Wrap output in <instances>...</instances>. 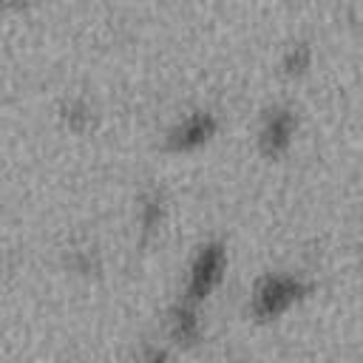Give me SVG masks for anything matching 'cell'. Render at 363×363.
Here are the masks:
<instances>
[{"mask_svg":"<svg viewBox=\"0 0 363 363\" xmlns=\"http://www.w3.org/2000/svg\"><path fill=\"white\" fill-rule=\"evenodd\" d=\"M221 269H224V250L221 247H201V252L196 255L193 261V269H190V284H187V292L193 298H201L207 295L218 278H221Z\"/></svg>","mask_w":363,"mask_h":363,"instance_id":"6da1fadb","label":"cell"},{"mask_svg":"<svg viewBox=\"0 0 363 363\" xmlns=\"http://www.w3.org/2000/svg\"><path fill=\"white\" fill-rule=\"evenodd\" d=\"M298 292H301V286L292 278H267L255 292V312L278 315L298 298Z\"/></svg>","mask_w":363,"mask_h":363,"instance_id":"7a4b0ae2","label":"cell"},{"mask_svg":"<svg viewBox=\"0 0 363 363\" xmlns=\"http://www.w3.org/2000/svg\"><path fill=\"white\" fill-rule=\"evenodd\" d=\"M213 130H216L213 116H210V113H196V116L184 119V122L173 130L170 145H173L176 150H193V147L204 145V142L213 136Z\"/></svg>","mask_w":363,"mask_h":363,"instance_id":"3957f363","label":"cell"},{"mask_svg":"<svg viewBox=\"0 0 363 363\" xmlns=\"http://www.w3.org/2000/svg\"><path fill=\"white\" fill-rule=\"evenodd\" d=\"M292 128L295 125H292V116L286 111H272L267 116L264 128H261V145H264V150L267 153L284 150L289 145V139H292Z\"/></svg>","mask_w":363,"mask_h":363,"instance_id":"277c9868","label":"cell"},{"mask_svg":"<svg viewBox=\"0 0 363 363\" xmlns=\"http://www.w3.org/2000/svg\"><path fill=\"white\" fill-rule=\"evenodd\" d=\"M11 6H17V0H0V11H6V9H11Z\"/></svg>","mask_w":363,"mask_h":363,"instance_id":"5b68a950","label":"cell"}]
</instances>
